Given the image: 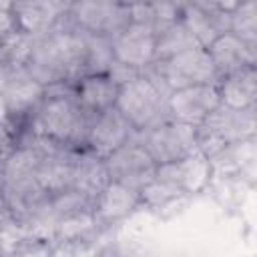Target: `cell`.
Returning <instances> with one entry per match:
<instances>
[{"label": "cell", "instance_id": "obj_1", "mask_svg": "<svg viewBox=\"0 0 257 257\" xmlns=\"http://www.w3.org/2000/svg\"><path fill=\"white\" fill-rule=\"evenodd\" d=\"M86 34L78 30L68 12L46 34L34 38V50L28 62V72L44 86L72 84L82 76Z\"/></svg>", "mask_w": 257, "mask_h": 257}, {"label": "cell", "instance_id": "obj_2", "mask_svg": "<svg viewBox=\"0 0 257 257\" xmlns=\"http://www.w3.org/2000/svg\"><path fill=\"white\" fill-rule=\"evenodd\" d=\"M88 118L90 114L80 108L72 92V84H52L46 86V94L32 110L28 120L18 128V133L28 131L58 145L82 149Z\"/></svg>", "mask_w": 257, "mask_h": 257}, {"label": "cell", "instance_id": "obj_3", "mask_svg": "<svg viewBox=\"0 0 257 257\" xmlns=\"http://www.w3.org/2000/svg\"><path fill=\"white\" fill-rule=\"evenodd\" d=\"M167 96L169 92L163 86L149 74L139 72L118 86L114 106L137 133H143L167 118Z\"/></svg>", "mask_w": 257, "mask_h": 257}, {"label": "cell", "instance_id": "obj_4", "mask_svg": "<svg viewBox=\"0 0 257 257\" xmlns=\"http://www.w3.org/2000/svg\"><path fill=\"white\" fill-rule=\"evenodd\" d=\"M257 133V116L253 108H231L219 104L199 126H197V149L213 159L225 147L255 139Z\"/></svg>", "mask_w": 257, "mask_h": 257}, {"label": "cell", "instance_id": "obj_5", "mask_svg": "<svg viewBox=\"0 0 257 257\" xmlns=\"http://www.w3.org/2000/svg\"><path fill=\"white\" fill-rule=\"evenodd\" d=\"M159 86H163L167 92L193 86V84H205V82H217V72L211 62V56L207 48L195 46L185 52H179L167 60H155L145 70Z\"/></svg>", "mask_w": 257, "mask_h": 257}, {"label": "cell", "instance_id": "obj_6", "mask_svg": "<svg viewBox=\"0 0 257 257\" xmlns=\"http://www.w3.org/2000/svg\"><path fill=\"white\" fill-rule=\"evenodd\" d=\"M139 139L157 165L179 161L197 151V126L169 116L139 133Z\"/></svg>", "mask_w": 257, "mask_h": 257}, {"label": "cell", "instance_id": "obj_7", "mask_svg": "<svg viewBox=\"0 0 257 257\" xmlns=\"http://www.w3.org/2000/svg\"><path fill=\"white\" fill-rule=\"evenodd\" d=\"M104 165L110 181L122 183L137 191L151 183L157 173V163L141 143L139 133L124 145H120L116 151H112L108 157H104Z\"/></svg>", "mask_w": 257, "mask_h": 257}, {"label": "cell", "instance_id": "obj_8", "mask_svg": "<svg viewBox=\"0 0 257 257\" xmlns=\"http://www.w3.org/2000/svg\"><path fill=\"white\" fill-rule=\"evenodd\" d=\"M68 18L82 32L112 36L131 22V12L120 0H76L68 6Z\"/></svg>", "mask_w": 257, "mask_h": 257}, {"label": "cell", "instance_id": "obj_9", "mask_svg": "<svg viewBox=\"0 0 257 257\" xmlns=\"http://www.w3.org/2000/svg\"><path fill=\"white\" fill-rule=\"evenodd\" d=\"M0 94L6 100L12 126L18 133V128L28 120L32 110L38 106V102L46 94V86L38 78H34L28 72V68L6 70L0 82Z\"/></svg>", "mask_w": 257, "mask_h": 257}, {"label": "cell", "instance_id": "obj_10", "mask_svg": "<svg viewBox=\"0 0 257 257\" xmlns=\"http://www.w3.org/2000/svg\"><path fill=\"white\" fill-rule=\"evenodd\" d=\"M221 104L217 82L193 84L171 90L167 96V116L193 126H199Z\"/></svg>", "mask_w": 257, "mask_h": 257}, {"label": "cell", "instance_id": "obj_11", "mask_svg": "<svg viewBox=\"0 0 257 257\" xmlns=\"http://www.w3.org/2000/svg\"><path fill=\"white\" fill-rule=\"evenodd\" d=\"M135 135L137 131L131 126V122L116 110V106H112L102 112L90 114L82 149L104 159Z\"/></svg>", "mask_w": 257, "mask_h": 257}, {"label": "cell", "instance_id": "obj_12", "mask_svg": "<svg viewBox=\"0 0 257 257\" xmlns=\"http://www.w3.org/2000/svg\"><path fill=\"white\" fill-rule=\"evenodd\" d=\"M155 42L157 34L151 28L128 22L124 28L110 36L114 62L141 72L151 62H155Z\"/></svg>", "mask_w": 257, "mask_h": 257}, {"label": "cell", "instance_id": "obj_13", "mask_svg": "<svg viewBox=\"0 0 257 257\" xmlns=\"http://www.w3.org/2000/svg\"><path fill=\"white\" fill-rule=\"evenodd\" d=\"M155 177L169 183L185 197H191L209 187L213 179V167H211V161L197 149L179 161L157 165Z\"/></svg>", "mask_w": 257, "mask_h": 257}, {"label": "cell", "instance_id": "obj_14", "mask_svg": "<svg viewBox=\"0 0 257 257\" xmlns=\"http://www.w3.org/2000/svg\"><path fill=\"white\" fill-rule=\"evenodd\" d=\"M141 207V191L116 181H108L104 189L94 197L92 215L100 227H108L118 221H124Z\"/></svg>", "mask_w": 257, "mask_h": 257}, {"label": "cell", "instance_id": "obj_15", "mask_svg": "<svg viewBox=\"0 0 257 257\" xmlns=\"http://www.w3.org/2000/svg\"><path fill=\"white\" fill-rule=\"evenodd\" d=\"M66 12L68 4L64 0H14L12 6L16 28L32 38L52 30Z\"/></svg>", "mask_w": 257, "mask_h": 257}, {"label": "cell", "instance_id": "obj_16", "mask_svg": "<svg viewBox=\"0 0 257 257\" xmlns=\"http://www.w3.org/2000/svg\"><path fill=\"white\" fill-rule=\"evenodd\" d=\"M207 52H209L211 62L215 66L217 80L225 74H231V72L241 70L245 66L257 64V46L239 38L231 30L221 34L219 38H215L207 46Z\"/></svg>", "mask_w": 257, "mask_h": 257}, {"label": "cell", "instance_id": "obj_17", "mask_svg": "<svg viewBox=\"0 0 257 257\" xmlns=\"http://www.w3.org/2000/svg\"><path fill=\"white\" fill-rule=\"evenodd\" d=\"M118 82L110 72L84 74L72 82V92L86 114H96L112 108L118 96Z\"/></svg>", "mask_w": 257, "mask_h": 257}, {"label": "cell", "instance_id": "obj_18", "mask_svg": "<svg viewBox=\"0 0 257 257\" xmlns=\"http://www.w3.org/2000/svg\"><path fill=\"white\" fill-rule=\"evenodd\" d=\"M179 18L187 26L191 36L197 40V44L203 46V48H207L221 34L229 32V14L213 12V10L201 8L193 2L181 8Z\"/></svg>", "mask_w": 257, "mask_h": 257}, {"label": "cell", "instance_id": "obj_19", "mask_svg": "<svg viewBox=\"0 0 257 257\" xmlns=\"http://www.w3.org/2000/svg\"><path fill=\"white\" fill-rule=\"evenodd\" d=\"M221 104L231 108H253L257 102V66H245L217 80Z\"/></svg>", "mask_w": 257, "mask_h": 257}, {"label": "cell", "instance_id": "obj_20", "mask_svg": "<svg viewBox=\"0 0 257 257\" xmlns=\"http://www.w3.org/2000/svg\"><path fill=\"white\" fill-rule=\"evenodd\" d=\"M108 181L110 179H108L104 159L96 157L86 149H78L74 157V169H72V189L94 199Z\"/></svg>", "mask_w": 257, "mask_h": 257}, {"label": "cell", "instance_id": "obj_21", "mask_svg": "<svg viewBox=\"0 0 257 257\" xmlns=\"http://www.w3.org/2000/svg\"><path fill=\"white\" fill-rule=\"evenodd\" d=\"M128 12H131V22L151 28L155 34H159L169 24L177 22L181 16V8L171 0H143L131 4Z\"/></svg>", "mask_w": 257, "mask_h": 257}, {"label": "cell", "instance_id": "obj_22", "mask_svg": "<svg viewBox=\"0 0 257 257\" xmlns=\"http://www.w3.org/2000/svg\"><path fill=\"white\" fill-rule=\"evenodd\" d=\"M34 50V38L22 30H14L0 42V68L22 70L28 66Z\"/></svg>", "mask_w": 257, "mask_h": 257}, {"label": "cell", "instance_id": "obj_23", "mask_svg": "<svg viewBox=\"0 0 257 257\" xmlns=\"http://www.w3.org/2000/svg\"><path fill=\"white\" fill-rule=\"evenodd\" d=\"M199 46L197 40L191 36V32L187 30V26L181 22V18L173 24H169L167 28H163L157 34V42H155V60H167L179 52H185L189 48Z\"/></svg>", "mask_w": 257, "mask_h": 257}, {"label": "cell", "instance_id": "obj_24", "mask_svg": "<svg viewBox=\"0 0 257 257\" xmlns=\"http://www.w3.org/2000/svg\"><path fill=\"white\" fill-rule=\"evenodd\" d=\"M86 34L84 44V64H82V76L84 74H96V72H108L114 64L112 56V44L110 36L104 34Z\"/></svg>", "mask_w": 257, "mask_h": 257}, {"label": "cell", "instance_id": "obj_25", "mask_svg": "<svg viewBox=\"0 0 257 257\" xmlns=\"http://www.w3.org/2000/svg\"><path fill=\"white\" fill-rule=\"evenodd\" d=\"M229 30L249 44L257 46V4L243 0L229 14Z\"/></svg>", "mask_w": 257, "mask_h": 257}, {"label": "cell", "instance_id": "obj_26", "mask_svg": "<svg viewBox=\"0 0 257 257\" xmlns=\"http://www.w3.org/2000/svg\"><path fill=\"white\" fill-rule=\"evenodd\" d=\"M16 147V131L8 122H0V171L4 167V161Z\"/></svg>", "mask_w": 257, "mask_h": 257}, {"label": "cell", "instance_id": "obj_27", "mask_svg": "<svg viewBox=\"0 0 257 257\" xmlns=\"http://www.w3.org/2000/svg\"><path fill=\"white\" fill-rule=\"evenodd\" d=\"M243 0H193V4L213 10V12H223V14H231Z\"/></svg>", "mask_w": 257, "mask_h": 257}, {"label": "cell", "instance_id": "obj_28", "mask_svg": "<svg viewBox=\"0 0 257 257\" xmlns=\"http://www.w3.org/2000/svg\"><path fill=\"white\" fill-rule=\"evenodd\" d=\"M16 30V20L12 16V10H2L0 12V42L10 36Z\"/></svg>", "mask_w": 257, "mask_h": 257}, {"label": "cell", "instance_id": "obj_29", "mask_svg": "<svg viewBox=\"0 0 257 257\" xmlns=\"http://www.w3.org/2000/svg\"><path fill=\"white\" fill-rule=\"evenodd\" d=\"M12 223H16V221L12 219V213H10V207H8L4 189H2V185H0V233H2L4 229H8Z\"/></svg>", "mask_w": 257, "mask_h": 257}, {"label": "cell", "instance_id": "obj_30", "mask_svg": "<svg viewBox=\"0 0 257 257\" xmlns=\"http://www.w3.org/2000/svg\"><path fill=\"white\" fill-rule=\"evenodd\" d=\"M0 122H8V124H12V120H10V112H8V106H6V100H4L2 94H0Z\"/></svg>", "mask_w": 257, "mask_h": 257}, {"label": "cell", "instance_id": "obj_31", "mask_svg": "<svg viewBox=\"0 0 257 257\" xmlns=\"http://www.w3.org/2000/svg\"><path fill=\"white\" fill-rule=\"evenodd\" d=\"M14 6V0H0V12L2 10H12Z\"/></svg>", "mask_w": 257, "mask_h": 257}, {"label": "cell", "instance_id": "obj_32", "mask_svg": "<svg viewBox=\"0 0 257 257\" xmlns=\"http://www.w3.org/2000/svg\"><path fill=\"white\" fill-rule=\"evenodd\" d=\"M171 2H173V4H177L179 8H183V6H187V4H191L193 0H171Z\"/></svg>", "mask_w": 257, "mask_h": 257}, {"label": "cell", "instance_id": "obj_33", "mask_svg": "<svg viewBox=\"0 0 257 257\" xmlns=\"http://www.w3.org/2000/svg\"><path fill=\"white\" fill-rule=\"evenodd\" d=\"M120 2H124L126 6H131V4H137V2H143V0H120Z\"/></svg>", "mask_w": 257, "mask_h": 257}, {"label": "cell", "instance_id": "obj_34", "mask_svg": "<svg viewBox=\"0 0 257 257\" xmlns=\"http://www.w3.org/2000/svg\"><path fill=\"white\" fill-rule=\"evenodd\" d=\"M64 2H66V4L70 6V4H72V2H76V0H64Z\"/></svg>", "mask_w": 257, "mask_h": 257}, {"label": "cell", "instance_id": "obj_35", "mask_svg": "<svg viewBox=\"0 0 257 257\" xmlns=\"http://www.w3.org/2000/svg\"><path fill=\"white\" fill-rule=\"evenodd\" d=\"M247 2H257V0H247Z\"/></svg>", "mask_w": 257, "mask_h": 257}]
</instances>
